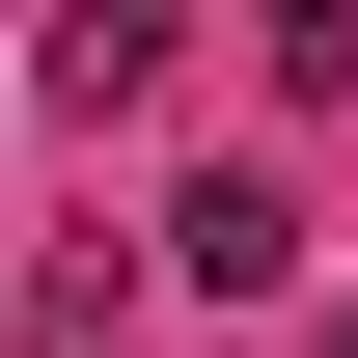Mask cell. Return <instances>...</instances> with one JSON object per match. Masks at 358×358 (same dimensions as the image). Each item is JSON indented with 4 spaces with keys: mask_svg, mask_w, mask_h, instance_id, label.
I'll list each match as a JSON object with an SVG mask.
<instances>
[{
    "mask_svg": "<svg viewBox=\"0 0 358 358\" xmlns=\"http://www.w3.org/2000/svg\"><path fill=\"white\" fill-rule=\"evenodd\" d=\"M138 248H166L193 303H275V275H303V193H275V166H193V193H166Z\"/></svg>",
    "mask_w": 358,
    "mask_h": 358,
    "instance_id": "1",
    "label": "cell"
},
{
    "mask_svg": "<svg viewBox=\"0 0 358 358\" xmlns=\"http://www.w3.org/2000/svg\"><path fill=\"white\" fill-rule=\"evenodd\" d=\"M331 358H358V303H331Z\"/></svg>",
    "mask_w": 358,
    "mask_h": 358,
    "instance_id": "4",
    "label": "cell"
},
{
    "mask_svg": "<svg viewBox=\"0 0 358 358\" xmlns=\"http://www.w3.org/2000/svg\"><path fill=\"white\" fill-rule=\"evenodd\" d=\"M138 275L166 248H28V358H138Z\"/></svg>",
    "mask_w": 358,
    "mask_h": 358,
    "instance_id": "3",
    "label": "cell"
},
{
    "mask_svg": "<svg viewBox=\"0 0 358 358\" xmlns=\"http://www.w3.org/2000/svg\"><path fill=\"white\" fill-rule=\"evenodd\" d=\"M166 55H193L166 0H55V110H166Z\"/></svg>",
    "mask_w": 358,
    "mask_h": 358,
    "instance_id": "2",
    "label": "cell"
}]
</instances>
